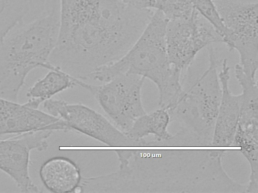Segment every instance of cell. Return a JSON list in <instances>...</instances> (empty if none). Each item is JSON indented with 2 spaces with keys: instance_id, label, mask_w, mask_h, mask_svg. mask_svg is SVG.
I'll return each instance as SVG.
<instances>
[{
  "instance_id": "obj_7",
  "label": "cell",
  "mask_w": 258,
  "mask_h": 193,
  "mask_svg": "<svg viewBox=\"0 0 258 193\" xmlns=\"http://www.w3.org/2000/svg\"><path fill=\"white\" fill-rule=\"evenodd\" d=\"M145 79L139 75L123 74L101 84H94L73 77L76 86L90 92L115 126L125 133L147 113L141 95Z\"/></svg>"
},
{
  "instance_id": "obj_11",
  "label": "cell",
  "mask_w": 258,
  "mask_h": 193,
  "mask_svg": "<svg viewBox=\"0 0 258 193\" xmlns=\"http://www.w3.org/2000/svg\"><path fill=\"white\" fill-rule=\"evenodd\" d=\"M221 66L218 76L222 95L211 143L214 147L232 146L241 104V94H234L229 88L230 68L226 59L222 60Z\"/></svg>"
},
{
  "instance_id": "obj_1",
  "label": "cell",
  "mask_w": 258,
  "mask_h": 193,
  "mask_svg": "<svg viewBox=\"0 0 258 193\" xmlns=\"http://www.w3.org/2000/svg\"><path fill=\"white\" fill-rule=\"evenodd\" d=\"M59 1V34L49 62L81 80L124 55L154 12L121 0Z\"/></svg>"
},
{
  "instance_id": "obj_4",
  "label": "cell",
  "mask_w": 258,
  "mask_h": 193,
  "mask_svg": "<svg viewBox=\"0 0 258 193\" xmlns=\"http://www.w3.org/2000/svg\"><path fill=\"white\" fill-rule=\"evenodd\" d=\"M17 26L0 41V97L15 102L30 72L54 68L49 58L58 39L60 5H45L38 18Z\"/></svg>"
},
{
  "instance_id": "obj_5",
  "label": "cell",
  "mask_w": 258,
  "mask_h": 193,
  "mask_svg": "<svg viewBox=\"0 0 258 193\" xmlns=\"http://www.w3.org/2000/svg\"><path fill=\"white\" fill-rule=\"evenodd\" d=\"M209 65L186 88L176 104L168 111L171 120L177 121L181 129L197 140L200 146H211L222 89L217 68L218 60L212 45L208 47Z\"/></svg>"
},
{
  "instance_id": "obj_12",
  "label": "cell",
  "mask_w": 258,
  "mask_h": 193,
  "mask_svg": "<svg viewBox=\"0 0 258 193\" xmlns=\"http://www.w3.org/2000/svg\"><path fill=\"white\" fill-rule=\"evenodd\" d=\"M59 119L48 113L0 97V137L45 130Z\"/></svg>"
},
{
  "instance_id": "obj_19",
  "label": "cell",
  "mask_w": 258,
  "mask_h": 193,
  "mask_svg": "<svg viewBox=\"0 0 258 193\" xmlns=\"http://www.w3.org/2000/svg\"><path fill=\"white\" fill-rule=\"evenodd\" d=\"M190 1L194 9L218 31L224 43L228 33L222 22L214 1L190 0Z\"/></svg>"
},
{
  "instance_id": "obj_8",
  "label": "cell",
  "mask_w": 258,
  "mask_h": 193,
  "mask_svg": "<svg viewBox=\"0 0 258 193\" xmlns=\"http://www.w3.org/2000/svg\"><path fill=\"white\" fill-rule=\"evenodd\" d=\"M227 31L224 43L236 50L239 65L249 76L255 77L258 62V3L229 0L214 1Z\"/></svg>"
},
{
  "instance_id": "obj_15",
  "label": "cell",
  "mask_w": 258,
  "mask_h": 193,
  "mask_svg": "<svg viewBox=\"0 0 258 193\" xmlns=\"http://www.w3.org/2000/svg\"><path fill=\"white\" fill-rule=\"evenodd\" d=\"M170 120L168 111L160 108L139 117L125 134L129 137L138 140L153 135L154 146H159L173 137L167 130Z\"/></svg>"
},
{
  "instance_id": "obj_3",
  "label": "cell",
  "mask_w": 258,
  "mask_h": 193,
  "mask_svg": "<svg viewBox=\"0 0 258 193\" xmlns=\"http://www.w3.org/2000/svg\"><path fill=\"white\" fill-rule=\"evenodd\" d=\"M168 21L155 10L148 24L127 52L117 60L102 66L86 77L101 83L123 74L148 78L156 86L158 105L168 110L183 93L181 71L170 63L166 47Z\"/></svg>"
},
{
  "instance_id": "obj_9",
  "label": "cell",
  "mask_w": 258,
  "mask_h": 193,
  "mask_svg": "<svg viewBox=\"0 0 258 193\" xmlns=\"http://www.w3.org/2000/svg\"><path fill=\"white\" fill-rule=\"evenodd\" d=\"M223 40L215 28L196 10L188 19L168 21L166 43L169 61L181 71L203 48Z\"/></svg>"
},
{
  "instance_id": "obj_2",
  "label": "cell",
  "mask_w": 258,
  "mask_h": 193,
  "mask_svg": "<svg viewBox=\"0 0 258 193\" xmlns=\"http://www.w3.org/2000/svg\"><path fill=\"white\" fill-rule=\"evenodd\" d=\"M224 150H145L149 192H243L223 167Z\"/></svg>"
},
{
  "instance_id": "obj_16",
  "label": "cell",
  "mask_w": 258,
  "mask_h": 193,
  "mask_svg": "<svg viewBox=\"0 0 258 193\" xmlns=\"http://www.w3.org/2000/svg\"><path fill=\"white\" fill-rule=\"evenodd\" d=\"M38 79L27 91L26 96L40 105L55 94L76 86L73 76L55 67Z\"/></svg>"
},
{
  "instance_id": "obj_13",
  "label": "cell",
  "mask_w": 258,
  "mask_h": 193,
  "mask_svg": "<svg viewBox=\"0 0 258 193\" xmlns=\"http://www.w3.org/2000/svg\"><path fill=\"white\" fill-rule=\"evenodd\" d=\"M39 175L44 186L54 193L75 191L82 178L79 166L63 156L53 157L45 161L40 168Z\"/></svg>"
},
{
  "instance_id": "obj_10",
  "label": "cell",
  "mask_w": 258,
  "mask_h": 193,
  "mask_svg": "<svg viewBox=\"0 0 258 193\" xmlns=\"http://www.w3.org/2000/svg\"><path fill=\"white\" fill-rule=\"evenodd\" d=\"M53 131H31L0 139V170L8 175L23 192L41 191L29 174L32 151H44L48 147L47 139Z\"/></svg>"
},
{
  "instance_id": "obj_6",
  "label": "cell",
  "mask_w": 258,
  "mask_h": 193,
  "mask_svg": "<svg viewBox=\"0 0 258 193\" xmlns=\"http://www.w3.org/2000/svg\"><path fill=\"white\" fill-rule=\"evenodd\" d=\"M43 108L59 119L47 130H75L97 140L108 146H149L150 141L135 140L113 125L103 115L81 104H70L62 100L45 101Z\"/></svg>"
},
{
  "instance_id": "obj_14",
  "label": "cell",
  "mask_w": 258,
  "mask_h": 193,
  "mask_svg": "<svg viewBox=\"0 0 258 193\" xmlns=\"http://www.w3.org/2000/svg\"><path fill=\"white\" fill-rule=\"evenodd\" d=\"M236 78L242 88L241 104L236 130L258 136V87L255 78L240 72Z\"/></svg>"
},
{
  "instance_id": "obj_18",
  "label": "cell",
  "mask_w": 258,
  "mask_h": 193,
  "mask_svg": "<svg viewBox=\"0 0 258 193\" xmlns=\"http://www.w3.org/2000/svg\"><path fill=\"white\" fill-rule=\"evenodd\" d=\"M153 10L161 12L168 21L188 19L196 11L190 0H154Z\"/></svg>"
},
{
  "instance_id": "obj_17",
  "label": "cell",
  "mask_w": 258,
  "mask_h": 193,
  "mask_svg": "<svg viewBox=\"0 0 258 193\" xmlns=\"http://www.w3.org/2000/svg\"><path fill=\"white\" fill-rule=\"evenodd\" d=\"M30 10L29 0H0V41L22 23Z\"/></svg>"
}]
</instances>
